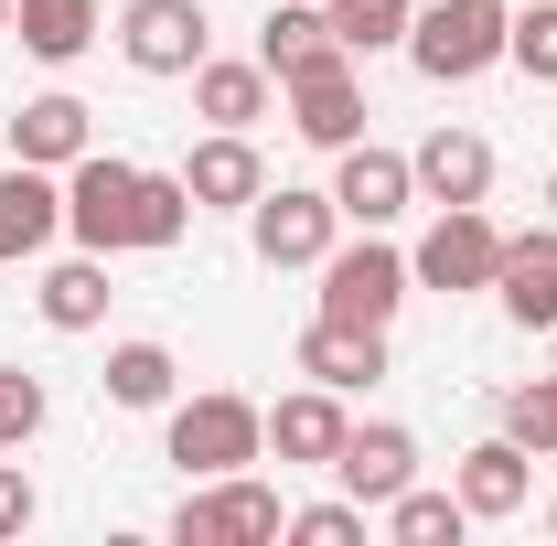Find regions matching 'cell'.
<instances>
[{"label":"cell","mask_w":557,"mask_h":546,"mask_svg":"<svg viewBox=\"0 0 557 546\" xmlns=\"http://www.w3.org/2000/svg\"><path fill=\"white\" fill-rule=\"evenodd\" d=\"M450 493L472 504V525H504V514H525V493H536V450H525V439H483V450H461Z\"/></svg>","instance_id":"obj_14"},{"label":"cell","mask_w":557,"mask_h":546,"mask_svg":"<svg viewBox=\"0 0 557 546\" xmlns=\"http://www.w3.org/2000/svg\"><path fill=\"white\" fill-rule=\"evenodd\" d=\"M504 0H429L408 22V65L429 75V86H472L483 65H504Z\"/></svg>","instance_id":"obj_3"},{"label":"cell","mask_w":557,"mask_h":546,"mask_svg":"<svg viewBox=\"0 0 557 546\" xmlns=\"http://www.w3.org/2000/svg\"><path fill=\"white\" fill-rule=\"evenodd\" d=\"M214 525H225V546H269V536H289V504L258 472H225L214 482Z\"/></svg>","instance_id":"obj_24"},{"label":"cell","mask_w":557,"mask_h":546,"mask_svg":"<svg viewBox=\"0 0 557 546\" xmlns=\"http://www.w3.org/2000/svg\"><path fill=\"white\" fill-rule=\"evenodd\" d=\"M333 204H344V225H397V214L418 204L408 150H375V139H354L344 172H333Z\"/></svg>","instance_id":"obj_10"},{"label":"cell","mask_w":557,"mask_h":546,"mask_svg":"<svg viewBox=\"0 0 557 546\" xmlns=\"http://www.w3.org/2000/svg\"><path fill=\"white\" fill-rule=\"evenodd\" d=\"M172 546H225V525H214V493H183V514H172Z\"/></svg>","instance_id":"obj_31"},{"label":"cell","mask_w":557,"mask_h":546,"mask_svg":"<svg viewBox=\"0 0 557 546\" xmlns=\"http://www.w3.org/2000/svg\"><path fill=\"white\" fill-rule=\"evenodd\" d=\"M86 150H97V108H86V97L54 86V97H22V108H11V161L65 172V161H86Z\"/></svg>","instance_id":"obj_13"},{"label":"cell","mask_w":557,"mask_h":546,"mask_svg":"<svg viewBox=\"0 0 557 546\" xmlns=\"http://www.w3.org/2000/svg\"><path fill=\"white\" fill-rule=\"evenodd\" d=\"M300 375L333 386V397H354V386L386 375V333H375V322H322V311H311V333H300Z\"/></svg>","instance_id":"obj_18"},{"label":"cell","mask_w":557,"mask_h":546,"mask_svg":"<svg viewBox=\"0 0 557 546\" xmlns=\"http://www.w3.org/2000/svg\"><path fill=\"white\" fill-rule=\"evenodd\" d=\"M408 172H418L429 204H483V194H493V139L483 129H429L408 150Z\"/></svg>","instance_id":"obj_17"},{"label":"cell","mask_w":557,"mask_h":546,"mask_svg":"<svg viewBox=\"0 0 557 546\" xmlns=\"http://www.w3.org/2000/svg\"><path fill=\"white\" fill-rule=\"evenodd\" d=\"M493 300H504V322H515V333H557V225H536V236H504Z\"/></svg>","instance_id":"obj_11"},{"label":"cell","mask_w":557,"mask_h":546,"mask_svg":"<svg viewBox=\"0 0 557 546\" xmlns=\"http://www.w3.org/2000/svg\"><path fill=\"white\" fill-rule=\"evenodd\" d=\"M322 11H333L344 54H386V44H408V22H418V0H322Z\"/></svg>","instance_id":"obj_26"},{"label":"cell","mask_w":557,"mask_h":546,"mask_svg":"<svg viewBox=\"0 0 557 546\" xmlns=\"http://www.w3.org/2000/svg\"><path fill=\"white\" fill-rule=\"evenodd\" d=\"M183 225H194L183 172H139L119 150L65 161V236L75 247H97V258H119V247H183Z\"/></svg>","instance_id":"obj_1"},{"label":"cell","mask_w":557,"mask_h":546,"mask_svg":"<svg viewBox=\"0 0 557 546\" xmlns=\"http://www.w3.org/2000/svg\"><path fill=\"white\" fill-rule=\"evenodd\" d=\"M269 86L278 75L258 65V54H247V65H194V119H205V129H258V119H269Z\"/></svg>","instance_id":"obj_19"},{"label":"cell","mask_w":557,"mask_h":546,"mask_svg":"<svg viewBox=\"0 0 557 546\" xmlns=\"http://www.w3.org/2000/svg\"><path fill=\"white\" fill-rule=\"evenodd\" d=\"M493 269H504V225L483 204H440V225L418 236V258H408L418 289H493Z\"/></svg>","instance_id":"obj_6"},{"label":"cell","mask_w":557,"mask_h":546,"mask_svg":"<svg viewBox=\"0 0 557 546\" xmlns=\"http://www.w3.org/2000/svg\"><path fill=\"white\" fill-rule=\"evenodd\" d=\"M504 65L536 75V86H557V0H525V11L504 22Z\"/></svg>","instance_id":"obj_27"},{"label":"cell","mask_w":557,"mask_h":546,"mask_svg":"<svg viewBox=\"0 0 557 546\" xmlns=\"http://www.w3.org/2000/svg\"><path fill=\"white\" fill-rule=\"evenodd\" d=\"M289 536H300V546H354V536H364V504H354V493H344V504H300Z\"/></svg>","instance_id":"obj_30"},{"label":"cell","mask_w":557,"mask_h":546,"mask_svg":"<svg viewBox=\"0 0 557 546\" xmlns=\"http://www.w3.org/2000/svg\"><path fill=\"white\" fill-rule=\"evenodd\" d=\"M65 236V183L44 172V161H11L0 172V258L22 269V258H44Z\"/></svg>","instance_id":"obj_12"},{"label":"cell","mask_w":557,"mask_h":546,"mask_svg":"<svg viewBox=\"0 0 557 546\" xmlns=\"http://www.w3.org/2000/svg\"><path fill=\"white\" fill-rule=\"evenodd\" d=\"M119 54L139 75H194L205 65V0H129L119 11Z\"/></svg>","instance_id":"obj_8"},{"label":"cell","mask_w":557,"mask_h":546,"mask_svg":"<svg viewBox=\"0 0 557 546\" xmlns=\"http://www.w3.org/2000/svg\"><path fill=\"white\" fill-rule=\"evenodd\" d=\"M97 386H108V408H172V386H183V364H172V343H119Z\"/></svg>","instance_id":"obj_23"},{"label":"cell","mask_w":557,"mask_h":546,"mask_svg":"<svg viewBox=\"0 0 557 546\" xmlns=\"http://www.w3.org/2000/svg\"><path fill=\"white\" fill-rule=\"evenodd\" d=\"M547 225H557V172H547Z\"/></svg>","instance_id":"obj_33"},{"label":"cell","mask_w":557,"mask_h":546,"mask_svg":"<svg viewBox=\"0 0 557 546\" xmlns=\"http://www.w3.org/2000/svg\"><path fill=\"white\" fill-rule=\"evenodd\" d=\"M161 450H172L194 482H225V472H247V461L269 450V408H247V397H225V386H205V397H172V418H161Z\"/></svg>","instance_id":"obj_2"},{"label":"cell","mask_w":557,"mask_h":546,"mask_svg":"<svg viewBox=\"0 0 557 546\" xmlns=\"http://www.w3.org/2000/svg\"><path fill=\"white\" fill-rule=\"evenodd\" d=\"M44 322H54V333H97V322H108V258H97V247L65 258V269H44Z\"/></svg>","instance_id":"obj_22"},{"label":"cell","mask_w":557,"mask_h":546,"mask_svg":"<svg viewBox=\"0 0 557 546\" xmlns=\"http://www.w3.org/2000/svg\"><path fill=\"white\" fill-rule=\"evenodd\" d=\"M33 525V482H22V461H0V546Z\"/></svg>","instance_id":"obj_32"},{"label":"cell","mask_w":557,"mask_h":546,"mask_svg":"<svg viewBox=\"0 0 557 546\" xmlns=\"http://www.w3.org/2000/svg\"><path fill=\"white\" fill-rule=\"evenodd\" d=\"M44 429V375H22V364H0V450H22Z\"/></svg>","instance_id":"obj_29"},{"label":"cell","mask_w":557,"mask_h":546,"mask_svg":"<svg viewBox=\"0 0 557 546\" xmlns=\"http://www.w3.org/2000/svg\"><path fill=\"white\" fill-rule=\"evenodd\" d=\"M504 439H525L536 461L557 450V364L536 375V386H515V397H504Z\"/></svg>","instance_id":"obj_28"},{"label":"cell","mask_w":557,"mask_h":546,"mask_svg":"<svg viewBox=\"0 0 557 546\" xmlns=\"http://www.w3.org/2000/svg\"><path fill=\"white\" fill-rule=\"evenodd\" d=\"M311 54H333V11H322V0H278L269 22H258V65H269V75H300Z\"/></svg>","instance_id":"obj_21"},{"label":"cell","mask_w":557,"mask_h":546,"mask_svg":"<svg viewBox=\"0 0 557 546\" xmlns=\"http://www.w3.org/2000/svg\"><path fill=\"white\" fill-rule=\"evenodd\" d=\"M247 236H258V258H269V269H322V258H333V236H344V204H333V194L278 183V194L247 204Z\"/></svg>","instance_id":"obj_7"},{"label":"cell","mask_w":557,"mask_h":546,"mask_svg":"<svg viewBox=\"0 0 557 546\" xmlns=\"http://www.w3.org/2000/svg\"><path fill=\"white\" fill-rule=\"evenodd\" d=\"M0 33H11V0H0Z\"/></svg>","instance_id":"obj_34"},{"label":"cell","mask_w":557,"mask_h":546,"mask_svg":"<svg viewBox=\"0 0 557 546\" xmlns=\"http://www.w3.org/2000/svg\"><path fill=\"white\" fill-rule=\"evenodd\" d=\"M418 278H408V258L386 247V225H364V247H333L322 258V322H397V300H408Z\"/></svg>","instance_id":"obj_4"},{"label":"cell","mask_w":557,"mask_h":546,"mask_svg":"<svg viewBox=\"0 0 557 546\" xmlns=\"http://www.w3.org/2000/svg\"><path fill=\"white\" fill-rule=\"evenodd\" d=\"M333 482H344L354 504L375 514V504H397L418 482V439L397 429V418H375V429H344V450H333Z\"/></svg>","instance_id":"obj_9"},{"label":"cell","mask_w":557,"mask_h":546,"mask_svg":"<svg viewBox=\"0 0 557 546\" xmlns=\"http://www.w3.org/2000/svg\"><path fill=\"white\" fill-rule=\"evenodd\" d=\"M547 536H557V504H547Z\"/></svg>","instance_id":"obj_35"},{"label":"cell","mask_w":557,"mask_h":546,"mask_svg":"<svg viewBox=\"0 0 557 546\" xmlns=\"http://www.w3.org/2000/svg\"><path fill=\"white\" fill-rule=\"evenodd\" d=\"M344 397L333 386H300V397H278L269 408V450L289 461V472H333V450H344Z\"/></svg>","instance_id":"obj_16"},{"label":"cell","mask_w":557,"mask_h":546,"mask_svg":"<svg viewBox=\"0 0 557 546\" xmlns=\"http://www.w3.org/2000/svg\"><path fill=\"white\" fill-rule=\"evenodd\" d=\"M547 364H557V333H547Z\"/></svg>","instance_id":"obj_36"},{"label":"cell","mask_w":557,"mask_h":546,"mask_svg":"<svg viewBox=\"0 0 557 546\" xmlns=\"http://www.w3.org/2000/svg\"><path fill=\"white\" fill-rule=\"evenodd\" d=\"M278 97H289V129L311 139V150H354V139H364V75H354L344 44L311 54L300 75H278Z\"/></svg>","instance_id":"obj_5"},{"label":"cell","mask_w":557,"mask_h":546,"mask_svg":"<svg viewBox=\"0 0 557 546\" xmlns=\"http://www.w3.org/2000/svg\"><path fill=\"white\" fill-rule=\"evenodd\" d=\"M375 514H386V536L397 546H461L472 536V504H461V493H397V504H375Z\"/></svg>","instance_id":"obj_25"},{"label":"cell","mask_w":557,"mask_h":546,"mask_svg":"<svg viewBox=\"0 0 557 546\" xmlns=\"http://www.w3.org/2000/svg\"><path fill=\"white\" fill-rule=\"evenodd\" d=\"M183 194H194V214H214V204H258V194H269V161H258V139H247V129L194 139V161H183Z\"/></svg>","instance_id":"obj_15"},{"label":"cell","mask_w":557,"mask_h":546,"mask_svg":"<svg viewBox=\"0 0 557 546\" xmlns=\"http://www.w3.org/2000/svg\"><path fill=\"white\" fill-rule=\"evenodd\" d=\"M11 33L33 65H75L97 44V0H11Z\"/></svg>","instance_id":"obj_20"}]
</instances>
